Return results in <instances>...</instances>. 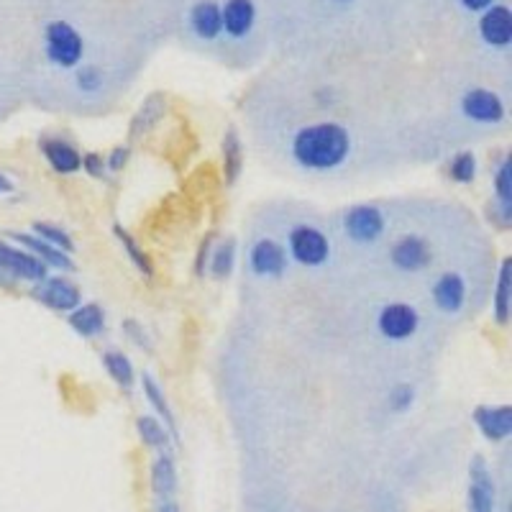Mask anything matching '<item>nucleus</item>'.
Wrapping results in <instances>:
<instances>
[{"label": "nucleus", "instance_id": "22", "mask_svg": "<svg viewBox=\"0 0 512 512\" xmlns=\"http://www.w3.org/2000/svg\"><path fill=\"white\" fill-rule=\"evenodd\" d=\"M223 180L228 187L239 182L241 172H244V144H241L239 128L228 126L223 134Z\"/></svg>", "mask_w": 512, "mask_h": 512}, {"label": "nucleus", "instance_id": "12", "mask_svg": "<svg viewBox=\"0 0 512 512\" xmlns=\"http://www.w3.org/2000/svg\"><path fill=\"white\" fill-rule=\"evenodd\" d=\"M39 152L44 157V162L52 167V172H57L62 177L77 175L82 169V152L70 139H62V136L54 134L41 136Z\"/></svg>", "mask_w": 512, "mask_h": 512}, {"label": "nucleus", "instance_id": "41", "mask_svg": "<svg viewBox=\"0 0 512 512\" xmlns=\"http://www.w3.org/2000/svg\"><path fill=\"white\" fill-rule=\"evenodd\" d=\"M8 192H13V180L0 169V195H8Z\"/></svg>", "mask_w": 512, "mask_h": 512}, {"label": "nucleus", "instance_id": "29", "mask_svg": "<svg viewBox=\"0 0 512 512\" xmlns=\"http://www.w3.org/2000/svg\"><path fill=\"white\" fill-rule=\"evenodd\" d=\"M448 180L456 185H472L479 175V162L474 152H456L446 164Z\"/></svg>", "mask_w": 512, "mask_h": 512}, {"label": "nucleus", "instance_id": "31", "mask_svg": "<svg viewBox=\"0 0 512 512\" xmlns=\"http://www.w3.org/2000/svg\"><path fill=\"white\" fill-rule=\"evenodd\" d=\"M492 187H495V200L500 203L512 205V157L505 154V157L497 162L495 175H492Z\"/></svg>", "mask_w": 512, "mask_h": 512}, {"label": "nucleus", "instance_id": "13", "mask_svg": "<svg viewBox=\"0 0 512 512\" xmlns=\"http://www.w3.org/2000/svg\"><path fill=\"white\" fill-rule=\"evenodd\" d=\"M472 420L484 441L502 443L512 436V408L507 402L505 405H477Z\"/></svg>", "mask_w": 512, "mask_h": 512}, {"label": "nucleus", "instance_id": "25", "mask_svg": "<svg viewBox=\"0 0 512 512\" xmlns=\"http://www.w3.org/2000/svg\"><path fill=\"white\" fill-rule=\"evenodd\" d=\"M100 361H103L105 374L113 379V384H118L121 390H131L136 384V369L134 361L128 359V354H123L121 349H105L100 354Z\"/></svg>", "mask_w": 512, "mask_h": 512}, {"label": "nucleus", "instance_id": "16", "mask_svg": "<svg viewBox=\"0 0 512 512\" xmlns=\"http://www.w3.org/2000/svg\"><path fill=\"white\" fill-rule=\"evenodd\" d=\"M431 297L433 305H436L441 313H461L466 305V280L459 272H443L441 277H436V282H433Z\"/></svg>", "mask_w": 512, "mask_h": 512}, {"label": "nucleus", "instance_id": "11", "mask_svg": "<svg viewBox=\"0 0 512 512\" xmlns=\"http://www.w3.org/2000/svg\"><path fill=\"white\" fill-rule=\"evenodd\" d=\"M418 328L420 313L410 303H387L377 315V331L387 341H408Z\"/></svg>", "mask_w": 512, "mask_h": 512}, {"label": "nucleus", "instance_id": "32", "mask_svg": "<svg viewBox=\"0 0 512 512\" xmlns=\"http://www.w3.org/2000/svg\"><path fill=\"white\" fill-rule=\"evenodd\" d=\"M105 85V75L100 67L85 64V67H75V88L85 95L100 93Z\"/></svg>", "mask_w": 512, "mask_h": 512}, {"label": "nucleus", "instance_id": "1", "mask_svg": "<svg viewBox=\"0 0 512 512\" xmlns=\"http://www.w3.org/2000/svg\"><path fill=\"white\" fill-rule=\"evenodd\" d=\"M290 154L297 167L308 172H333L351 157L349 128L336 121H320L303 126L292 136Z\"/></svg>", "mask_w": 512, "mask_h": 512}, {"label": "nucleus", "instance_id": "24", "mask_svg": "<svg viewBox=\"0 0 512 512\" xmlns=\"http://www.w3.org/2000/svg\"><path fill=\"white\" fill-rule=\"evenodd\" d=\"M236 256H239V241L233 236L216 241L208 259V274L216 280H228L236 269Z\"/></svg>", "mask_w": 512, "mask_h": 512}, {"label": "nucleus", "instance_id": "5", "mask_svg": "<svg viewBox=\"0 0 512 512\" xmlns=\"http://www.w3.org/2000/svg\"><path fill=\"white\" fill-rule=\"evenodd\" d=\"M0 274L11 277L13 282H41L49 274V267L41 259H36L34 254H29L26 249H21L13 241L0 239Z\"/></svg>", "mask_w": 512, "mask_h": 512}, {"label": "nucleus", "instance_id": "15", "mask_svg": "<svg viewBox=\"0 0 512 512\" xmlns=\"http://www.w3.org/2000/svg\"><path fill=\"white\" fill-rule=\"evenodd\" d=\"M479 36L487 47L507 49L512 44V13L507 6H489L479 13Z\"/></svg>", "mask_w": 512, "mask_h": 512}, {"label": "nucleus", "instance_id": "38", "mask_svg": "<svg viewBox=\"0 0 512 512\" xmlns=\"http://www.w3.org/2000/svg\"><path fill=\"white\" fill-rule=\"evenodd\" d=\"M131 159V146H116L108 157H105V164H108V172H121L123 167Z\"/></svg>", "mask_w": 512, "mask_h": 512}, {"label": "nucleus", "instance_id": "33", "mask_svg": "<svg viewBox=\"0 0 512 512\" xmlns=\"http://www.w3.org/2000/svg\"><path fill=\"white\" fill-rule=\"evenodd\" d=\"M387 405H390L392 413H408L415 405V387L410 382L395 384L387 395Z\"/></svg>", "mask_w": 512, "mask_h": 512}, {"label": "nucleus", "instance_id": "23", "mask_svg": "<svg viewBox=\"0 0 512 512\" xmlns=\"http://www.w3.org/2000/svg\"><path fill=\"white\" fill-rule=\"evenodd\" d=\"M510 305H512V259L505 256L497 269L495 295H492V310H495L497 326H507L510 323Z\"/></svg>", "mask_w": 512, "mask_h": 512}, {"label": "nucleus", "instance_id": "40", "mask_svg": "<svg viewBox=\"0 0 512 512\" xmlns=\"http://www.w3.org/2000/svg\"><path fill=\"white\" fill-rule=\"evenodd\" d=\"M154 512H180V505H177L175 497H164V500L157 502V510Z\"/></svg>", "mask_w": 512, "mask_h": 512}, {"label": "nucleus", "instance_id": "6", "mask_svg": "<svg viewBox=\"0 0 512 512\" xmlns=\"http://www.w3.org/2000/svg\"><path fill=\"white\" fill-rule=\"evenodd\" d=\"M390 262L402 274H420L433 264V249L420 233H405L390 246Z\"/></svg>", "mask_w": 512, "mask_h": 512}, {"label": "nucleus", "instance_id": "28", "mask_svg": "<svg viewBox=\"0 0 512 512\" xmlns=\"http://www.w3.org/2000/svg\"><path fill=\"white\" fill-rule=\"evenodd\" d=\"M113 236L121 241L123 251H126V256H128V262L139 269L141 277H144V280H152V277H154V262H152V256L141 249L139 241H136L134 236H131V233H128L126 228L121 226V223H116V226H113Z\"/></svg>", "mask_w": 512, "mask_h": 512}, {"label": "nucleus", "instance_id": "10", "mask_svg": "<svg viewBox=\"0 0 512 512\" xmlns=\"http://www.w3.org/2000/svg\"><path fill=\"white\" fill-rule=\"evenodd\" d=\"M497 484L484 456H474L469 464V489H466V512H495Z\"/></svg>", "mask_w": 512, "mask_h": 512}, {"label": "nucleus", "instance_id": "3", "mask_svg": "<svg viewBox=\"0 0 512 512\" xmlns=\"http://www.w3.org/2000/svg\"><path fill=\"white\" fill-rule=\"evenodd\" d=\"M287 256L300 267H323L331 259V241L320 228L310 223H297L287 233Z\"/></svg>", "mask_w": 512, "mask_h": 512}, {"label": "nucleus", "instance_id": "36", "mask_svg": "<svg viewBox=\"0 0 512 512\" xmlns=\"http://www.w3.org/2000/svg\"><path fill=\"white\" fill-rule=\"evenodd\" d=\"M82 169H85V175L95 177V180H108V164H105V157L100 152H88L82 154Z\"/></svg>", "mask_w": 512, "mask_h": 512}, {"label": "nucleus", "instance_id": "35", "mask_svg": "<svg viewBox=\"0 0 512 512\" xmlns=\"http://www.w3.org/2000/svg\"><path fill=\"white\" fill-rule=\"evenodd\" d=\"M487 221L497 228V231H510L512 226V205L500 203V200H492L487 205Z\"/></svg>", "mask_w": 512, "mask_h": 512}, {"label": "nucleus", "instance_id": "26", "mask_svg": "<svg viewBox=\"0 0 512 512\" xmlns=\"http://www.w3.org/2000/svg\"><path fill=\"white\" fill-rule=\"evenodd\" d=\"M141 390H144L146 402H149V405H152V408H154V415H157V418H162V423L167 425L169 431L175 433V438H177L175 413H172V408H169L167 395H164V390H162V387H159L157 379H154V374H149V372L141 374Z\"/></svg>", "mask_w": 512, "mask_h": 512}, {"label": "nucleus", "instance_id": "14", "mask_svg": "<svg viewBox=\"0 0 512 512\" xmlns=\"http://www.w3.org/2000/svg\"><path fill=\"white\" fill-rule=\"evenodd\" d=\"M13 244H18L21 249H26L29 254H34L36 259L47 264L49 269H57V272H75V262H72V256L67 251L57 249V246L47 244L44 239H39L36 233H26V231H8Z\"/></svg>", "mask_w": 512, "mask_h": 512}, {"label": "nucleus", "instance_id": "27", "mask_svg": "<svg viewBox=\"0 0 512 512\" xmlns=\"http://www.w3.org/2000/svg\"><path fill=\"white\" fill-rule=\"evenodd\" d=\"M136 433H139L141 443L146 448H152V451H167L169 443H172V431H169L167 425L162 423V418L157 415H141L136 420Z\"/></svg>", "mask_w": 512, "mask_h": 512}, {"label": "nucleus", "instance_id": "9", "mask_svg": "<svg viewBox=\"0 0 512 512\" xmlns=\"http://www.w3.org/2000/svg\"><path fill=\"white\" fill-rule=\"evenodd\" d=\"M31 297H34L36 303L44 305V308L54 310V313H70V310H75L82 303L80 287L72 280H67V277H59V274H54V277L47 274L44 280L36 282Z\"/></svg>", "mask_w": 512, "mask_h": 512}, {"label": "nucleus", "instance_id": "21", "mask_svg": "<svg viewBox=\"0 0 512 512\" xmlns=\"http://www.w3.org/2000/svg\"><path fill=\"white\" fill-rule=\"evenodd\" d=\"M149 482H152V492L157 500L175 495L177 492L175 456L167 454V451H159L152 461V469H149Z\"/></svg>", "mask_w": 512, "mask_h": 512}, {"label": "nucleus", "instance_id": "20", "mask_svg": "<svg viewBox=\"0 0 512 512\" xmlns=\"http://www.w3.org/2000/svg\"><path fill=\"white\" fill-rule=\"evenodd\" d=\"M164 113H167V98H164V93H152L144 103H141V108L134 113L131 123H128V136H131V139L146 136L159 121H162Z\"/></svg>", "mask_w": 512, "mask_h": 512}, {"label": "nucleus", "instance_id": "18", "mask_svg": "<svg viewBox=\"0 0 512 512\" xmlns=\"http://www.w3.org/2000/svg\"><path fill=\"white\" fill-rule=\"evenodd\" d=\"M190 29L203 41H216L223 34L221 6L216 0H198L190 8Z\"/></svg>", "mask_w": 512, "mask_h": 512}, {"label": "nucleus", "instance_id": "39", "mask_svg": "<svg viewBox=\"0 0 512 512\" xmlns=\"http://www.w3.org/2000/svg\"><path fill=\"white\" fill-rule=\"evenodd\" d=\"M461 6L469 13H482L487 11L489 6H495V0H461Z\"/></svg>", "mask_w": 512, "mask_h": 512}, {"label": "nucleus", "instance_id": "4", "mask_svg": "<svg viewBox=\"0 0 512 512\" xmlns=\"http://www.w3.org/2000/svg\"><path fill=\"white\" fill-rule=\"evenodd\" d=\"M246 264H249V272L254 277H262V280H277L290 267V256L282 244H277L269 236L251 241L249 251H246Z\"/></svg>", "mask_w": 512, "mask_h": 512}, {"label": "nucleus", "instance_id": "19", "mask_svg": "<svg viewBox=\"0 0 512 512\" xmlns=\"http://www.w3.org/2000/svg\"><path fill=\"white\" fill-rule=\"evenodd\" d=\"M67 323L72 331L82 338H98L105 333L108 326V315H105L103 305L98 303H80L75 310L67 313Z\"/></svg>", "mask_w": 512, "mask_h": 512}, {"label": "nucleus", "instance_id": "34", "mask_svg": "<svg viewBox=\"0 0 512 512\" xmlns=\"http://www.w3.org/2000/svg\"><path fill=\"white\" fill-rule=\"evenodd\" d=\"M123 333H126V338L131 341V344L139 346L141 351H152V338H149V331H146L144 326H141L139 320L136 318H126L121 323Z\"/></svg>", "mask_w": 512, "mask_h": 512}, {"label": "nucleus", "instance_id": "42", "mask_svg": "<svg viewBox=\"0 0 512 512\" xmlns=\"http://www.w3.org/2000/svg\"><path fill=\"white\" fill-rule=\"evenodd\" d=\"M341 3H344V0H341Z\"/></svg>", "mask_w": 512, "mask_h": 512}, {"label": "nucleus", "instance_id": "2", "mask_svg": "<svg viewBox=\"0 0 512 512\" xmlns=\"http://www.w3.org/2000/svg\"><path fill=\"white\" fill-rule=\"evenodd\" d=\"M44 54L59 70H75L85 57V41L67 21H49L44 29Z\"/></svg>", "mask_w": 512, "mask_h": 512}, {"label": "nucleus", "instance_id": "7", "mask_svg": "<svg viewBox=\"0 0 512 512\" xmlns=\"http://www.w3.org/2000/svg\"><path fill=\"white\" fill-rule=\"evenodd\" d=\"M461 113L479 126H500L507 118V105L495 90L472 88L461 95Z\"/></svg>", "mask_w": 512, "mask_h": 512}, {"label": "nucleus", "instance_id": "37", "mask_svg": "<svg viewBox=\"0 0 512 512\" xmlns=\"http://www.w3.org/2000/svg\"><path fill=\"white\" fill-rule=\"evenodd\" d=\"M213 244H216V236H213V233H208V236L200 241L198 254H195V264H192V269H195L198 277H205V274H208V259H210V251H213Z\"/></svg>", "mask_w": 512, "mask_h": 512}, {"label": "nucleus", "instance_id": "30", "mask_svg": "<svg viewBox=\"0 0 512 512\" xmlns=\"http://www.w3.org/2000/svg\"><path fill=\"white\" fill-rule=\"evenodd\" d=\"M31 233H36V236L47 241V244L57 246V249H62V251H67V254H72V251H75V241H72V236L64 231L62 226H57V223L36 221L34 226H31Z\"/></svg>", "mask_w": 512, "mask_h": 512}, {"label": "nucleus", "instance_id": "8", "mask_svg": "<svg viewBox=\"0 0 512 512\" xmlns=\"http://www.w3.org/2000/svg\"><path fill=\"white\" fill-rule=\"evenodd\" d=\"M387 218L377 205H351L344 213V233L354 244H374L384 236Z\"/></svg>", "mask_w": 512, "mask_h": 512}, {"label": "nucleus", "instance_id": "17", "mask_svg": "<svg viewBox=\"0 0 512 512\" xmlns=\"http://www.w3.org/2000/svg\"><path fill=\"white\" fill-rule=\"evenodd\" d=\"M223 18V34L231 39H244L256 24V6L254 0H228L226 6H221Z\"/></svg>", "mask_w": 512, "mask_h": 512}]
</instances>
